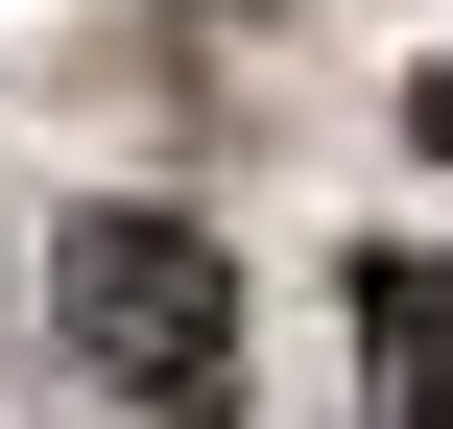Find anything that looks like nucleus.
I'll use <instances>...</instances> for the list:
<instances>
[{"mask_svg":"<svg viewBox=\"0 0 453 429\" xmlns=\"http://www.w3.org/2000/svg\"><path fill=\"white\" fill-rule=\"evenodd\" d=\"M48 310H72V358H96L119 406H167V429H215V406H239V263H215V215L96 191V215L48 239Z\"/></svg>","mask_w":453,"mask_h":429,"instance_id":"obj_1","label":"nucleus"},{"mask_svg":"<svg viewBox=\"0 0 453 429\" xmlns=\"http://www.w3.org/2000/svg\"><path fill=\"white\" fill-rule=\"evenodd\" d=\"M430 429H453V382H430Z\"/></svg>","mask_w":453,"mask_h":429,"instance_id":"obj_3","label":"nucleus"},{"mask_svg":"<svg viewBox=\"0 0 453 429\" xmlns=\"http://www.w3.org/2000/svg\"><path fill=\"white\" fill-rule=\"evenodd\" d=\"M406 119H430V167H453V72H430V96H406Z\"/></svg>","mask_w":453,"mask_h":429,"instance_id":"obj_2","label":"nucleus"}]
</instances>
